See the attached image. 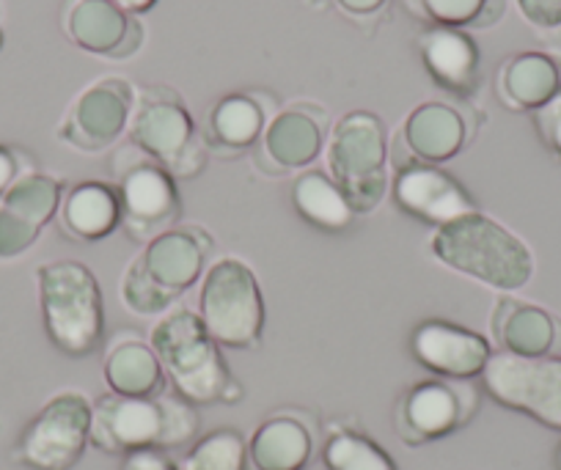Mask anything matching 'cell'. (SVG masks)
Segmentation results:
<instances>
[{
    "label": "cell",
    "instance_id": "obj_3",
    "mask_svg": "<svg viewBox=\"0 0 561 470\" xmlns=\"http://www.w3.org/2000/svg\"><path fill=\"white\" fill-rule=\"evenodd\" d=\"M430 253L451 273L501 295L528 286L537 273V256L528 242L482 209L435 229Z\"/></svg>",
    "mask_w": 561,
    "mask_h": 470
},
{
    "label": "cell",
    "instance_id": "obj_16",
    "mask_svg": "<svg viewBox=\"0 0 561 470\" xmlns=\"http://www.w3.org/2000/svg\"><path fill=\"white\" fill-rule=\"evenodd\" d=\"M471 138L473 124L460 107L449 102H421L408 113L397 138L391 140V157H397V165H444L455 160Z\"/></svg>",
    "mask_w": 561,
    "mask_h": 470
},
{
    "label": "cell",
    "instance_id": "obj_13",
    "mask_svg": "<svg viewBox=\"0 0 561 470\" xmlns=\"http://www.w3.org/2000/svg\"><path fill=\"white\" fill-rule=\"evenodd\" d=\"M135 89L127 78L107 74L85 85L64 113L56 135L80 154H102L127 135L135 107Z\"/></svg>",
    "mask_w": 561,
    "mask_h": 470
},
{
    "label": "cell",
    "instance_id": "obj_35",
    "mask_svg": "<svg viewBox=\"0 0 561 470\" xmlns=\"http://www.w3.org/2000/svg\"><path fill=\"white\" fill-rule=\"evenodd\" d=\"M336 3L344 14H350V18H355V20H364V18H371V14L380 12L388 0H336Z\"/></svg>",
    "mask_w": 561,
    "mask_h": 470
},
{
    "label": "cell",
    "instance_id": "obj_5",
    "mask_svg": "<svg viewBox=\"0 0 561 470\" xmlns=\"http://www.w3.org/2000/svg\"><path fill=\"white\" fill-rule=\"evenodd\" d=\"M45 336L67 358H91L107 336L105 297L94 270L80 259H53L36 267Z\"/></svg>",
    "mask_w": 561,
    "mask_h": 470
},
{
    "label": "cell",
    "instance_id": "obj_34",
    "mask_svg": "<svg viewBox=\"0 0 561 470\" xmlns=\"http://www.w3.org/2000/svg\"><path fill=\"white\" fill-rule=\"evenodd\" d=\"M118 470H180V462L171 459L169 451H135L122 457V468Z\"/></svg>",
    "mask_w": 561,
    "mask_h": 470
},
{
    "label": "cell",
    "instance_id": "obj_26",
    "mask_svg": "<svg viewBox=\"0 0 561 470\" xmlns=\"http://www.w3.org/2000/svg\"><path fill=\"white\" fill-rule=\"evenodd\" d=\"M102 377L111 393L118 397H158L169 391V380L149 339L135 333L113 339L102 355Z\"/></svg>",
    "mask_w": 561,
    "mask_h": 470
},
{
    "label": "cell",
    "instance_id": "obj_24",
    "mask_svg": "<svg viewBox=\"0 0 561 470\" xmlns=\"http://www.w3.org/2000/svg\"><path fill=\"white\" fill-rule=\"evenodd\" d=\"M561 91V56L520 50L495 72V96L506 111L534 113Z\"/></svg>",
    "mask_w": 561,
    "mask_h": 470
},
{
    "label": "cell",
    "instance_id": "obj_39",
    "mask_svg": "<svg viewBox=\"0 0 561 470\" xmlns=\"http://www.w3.org/2000/svg\"><path fill=\"white\" fill-rule=\"evenodd\" d=\"M3 45H7V34H3V28H0V50H3Z\"/></svg>",
    "mask_w": 561,
    "mask_h": 470
},
{
    "label": "cell",
    "instance_id": "obj_37",
    "mask_svg": "<svg viewBox=\"0 0 561 470\" xmlns=\"http://www.w3.org/2000/svg\"><path fill=\"white\" fill-rule=\"evenodd\" d=\"M553 465H556V470H561V443H559V448H556V457H553Z\"/></svg>",
    "mask_w": 561,
    "mask_h": 470
},
{
    "label": "cell",
    "instance_id": "obj_7",
    "mask_svg": "<svg viewBox=\"0 0 561 470\" xmlns=\"http://www.w3.org/2000/svg\"><path fill=\"white\" fill-rule=\"evenodd\" d=\"M127 144L163 165L174 180H196L204 174L209 149L193 122L185 100L171 85H147L135 94Z\"/></svg>",
    "mask_w": 561,
    "mask_h": 470
},
{
    "label": "cell",
    "instance_id": "obj_15",
    "mask_svg": "<svg viewBox=\"0 0 561 470\" xmlns=\"http://www.w3.org/2000/svg\"><path fill=\"white\" fill-rule=\"evenodd\" d=\"M388 196L399 213L433 231L479 209L477 198L455 174L430 163L397 165Z\"/></svg>",
    "mask_w": 561,
    "mask_h": 470
},
{
    "label": "cell",
    "instance_id": "obj_17",
    "mask_svg": "<svg viewBox=\"0 0 561 470\" xmlns=\"http://www.w3.org/2000/svg\"><path fill=\"white\" fill-rule=\"evenodd\" d=\"M493 353L488 336L449 320H424L410 331L415 364L444 380H479Z\"/></svg>",
    "mask_w": 561,
    "mask_h": 470
},
{
    "label": "cell",
    "instance_id": "obj_8",
    "mask_svg": "<svg viewBox=\"0 0 561 470\" xmlns=\"http://www.w3.org/2000/svg\"><path fill=\"white\" fill-rule=\"evenodd\" d=\"M196 313L224 349L248 353L264 336V295L259 275L240 256H220L198 284Z\"/></svg>",
    "mask_w": 561,
    "mask_h": 470
},
{
    "label": "cell",
    "instance_id": "obj_6",
    "mask_svg": "<svg viewBox=\"0 0 561 470\" xmlns=\"http://www.w3.org/2000/svg\"><path fill=\"white\" fill-rule=\"evenodd\" d=\"M325 171L347 196L355 218L377 213L391 191V146L382 118L371 111H350L325 140Z\"/></svg>",
    "mask_w": 561,
    "mask_h": 470
},
{
    "label": "cell",
    "instance_id": "obj_1",
    "mask_svg": "<svg viewBox=\"0 0 561 470\" xmlns=\"http://www.w3.org/2000/svg\"><path fill=\"white\" fill-rule=\"evenodd\" d=\"M215 237L198 223H180L140 248L118 278V297L135 317H163L202 284Z\"/></svg>",
    "mask_w": 561,
    "mask_h": 470
},
{
    "label": "cell",
    "instance_id": "obj_40",
    "mask_svg": "<svg viewBox=\"0 0 561 470\" xmlns=\"http://www.w3.org/2000/svg\"><path fill=\"white\" fill-rule=\"evenodd\" d=\"M0 18H3V3H0Z\"/></svg>",
    "mask_w": 561,
    "mask_h": 470
},
{
    "label": "cell",
    "instance_id": "obj_22",
    "mask_svg": "<svg viewBox=\"0 0 561 470\" xmlns=\"http://www.w3.org/2000/svg\"><path fill=\"white\" fill-rule=\"evenodd\" d=\"M490 344L523 358L561 355V320L537 302L501 295L490 311Z\"/></svg>",
    "mask_w": 561,
    "mask_h": 470
},
{
    "label": "cell",
    "instance_id": "obj_32",
    "mask_svg": "<svg viewBox=\"0 0 561 470\" xmlns=\"http://www.w3.org/2000/svg\"><path fill=\"white\" fill-rule=\"evenodd\" d=\"M36 163L28 151L18 149V146L0 144V196L14 185L23 174L34 171Z\"/></svg>",
    "mask_w": 561,
    "mask_h": 470
},
{
    "label": "cell",
    "instance_id": "obj_14",
    "mask_svg": "<svg viewBox=\"0 0 561 470\" xmlns=\"http://www.w3.org/2000/svg\"><path fill=\"white\" fill-rule=\"evenodd\" d=\"M67 193V182L50 171L34 169L20 176L0 196V264L28 256L50 223Z\"/></svg>",
    "mask_w": 561,
    "mask_h": 470
},
{
    "label": "cell",
    "instance_id": "obj_36",
    "mask_svg": "<svg viewBox=\"0 0 561 470\" xmlns=\"http://www.w3.org/2000/svg\"><path fill=\"white\" fill-rule=\"evenodd\" d=\"M122 12L133 14V18H140V14L152 12L154 7H158V0H113Z\"/></svg>",
    "mask_w": 561,
    "mask_h": 470
},
{
    "label": "cell",
    "instance_id": "obj_9",
    "mask_svg": "<svg viewBox=\"0 0 561 470\" xmlns=\"http://www.w3.org/2000/svg\"><path fill=\"white\" fill-rule=\"evenodd\" d=\"M113 185L122 202V231L129 242L147 245L182 223V193L174 176L133 144L113 157Z\"/></svg>",
    "mask_w": 561,
    "mask_h": 470
},
{
    "label": "cell",
    "instance_id": "obj_28",
    "mask_svg": "<svg viewBox=\"0 0 561 470\" xmlns=\"http://www.w3.org/2000/svg\"><path fill=\"white\" fill-rule=\"evenodd\" d=\"M404 12L424 25L484 31L506 14V0H399Z\"/></svg>",
    "mask_w": 561,
    "mask_h": 470
},
{
    "label": "cell",
    "instance_id": "obj_31",
    "mask_svg": "<svg viewBox=\"0 0 561 470\" xmlns=\"http://www.w3.org/2000/svg\"><path fill=\"white\" fill-rule=\"evenodd\" d=\"M531 124L539 144L561 160V91L548 102V105H542L539 111L531 113Z\"/></svg>",
    "mask_w": 561,
    "mask_h": 470
},
{
    "label": "cell",
    "instance_id": "obj_33",
    "mask_svg": "<svg viewBox=\"0 0 561 470\" xmlns=\"http://www.w3.org/2000/svg\"><path fill=\"white\" fill-rule=\"evenodd\" d=\"M523 20L539 31H561V0H517Z\"/></svg>",
    "mask_w": 561,
    "mask_h": 470
},
{
    "label": "cell",
    "instance_id": "obj_2",
    "mask_svg": "<svg viewBox=\"0 0 561 470\" xmlns=\"http://www.w3.org/2000/svg\"><path fill=\"white\" fill-rule=\"evenodd\" d=\"M149 344L158 353L165 380L174 393L196 408L207 404H237L242 382L231 375L224 347L209 336L196 308L174 306L158 317L149 331Z\"/></svg>",
    "mask_w": 561,
    "mask_h": 470
},
{
    "label": "cell",
    "instance_id": "obj_4",
    "mask_svg": "<svg viewBox=\"0 0 561 470\" xmlns=\"http://www.w3.org/2000/svg\"><path fill=\"white\" fill-rule=\"evenodd\" d=\"M198 429V408L171 388L158 397H118L107 391L91 402V446L113 457L149 448L171 454L191 446Z\"/></svg>",
    "mask_w": 561,
    "mask_h": 470
},
{
    "label": "cell",
    "instance_id": "obj_30",
    "mask_svg": "<svg viewBox=\"0 0 561 470\" xmlns=\"http://www.w3.org/2000/svg\"><path fill=\"white\" fill-rule=\"evenodd\" d=\"M180 470H248V440L231 426L207 432L187 446Z\"/></svg>",
    "mask_w": 561,
    "mask_h": 470
},
{
    "label": "cell",
    "instance_id": "obj_10",
    "mask_svg": "<svg viewBox=\"0 0 561 470\" xmlns=\"http://www.w3.org/2000/svg\"><path fill=\"white\" fill-rule=\"evenodd\" d=\"M91 446V399L83 391H58L25 424L14 459L28 470H72Z\"/></svg>",
    "mask_w": 561,
    "mask_h": 470
},
{
    "label": "cell",
    "instance_id": "obj_27",
    "mask_svg": "<svg viewBox=\"0 0 561 470\" xmlns=\"http://www.w3.org/2000/svg\"><path fill=\"white\" fill-rule=\"evenodd\" d=\"M289 198H293L295 213L325 234H344L358 220L344 191L331 180L325 169L300 171L295 176Z\"/></svg>",
    "mask_w": 561,
    "mask_h": 470
},
{
    "label": "cell",
    "instance_id": "obj_29",
    "mask_svg": "<svg viewBox=\"0 0 561 470\" xmlns=\"http://www.w3.org/2000/svg\"><path fill=\"white\" fill-rule=\"evenodd\" d=\"M322 462L328 470H397L391 454L360 429L339 426L325 437Z\"/></svg>",
    "mask_w": 561,
    "mask_h": 470
},
{
    "label": "cell",
    "instance_id": "obj_21",
    "mask_svg": "<svg viewBox=\"0 0 561 470\" xmlns=\"http://www.w3.org/2000/svg\"><path fill=\"white\" fill-rule=\"evenodd\" d=\"M421 67L440 91L471 100L482 83V50L471 31L427 25L415 36Z\"/></svg>",
    "mask_w": 561,
    "mask_h": 470
},
{
    "label": "cell",
    "instance_id": "obj_11",
    "mask_svg": "<svg viewBox=\"0 0 561 470\" xmlns=\"http://www.w3.org/2000/svg\"><path fill=\"white\" fill-rule=\"evenodd\" d=\"M479 388L501 408L561 432V355L523 358L495 349L479 375Z\"/></svg>",
    "mask_w": 561,
    "mask_h": 470
},
{
    "label": "cell",
    "instance_id": "obj_20",
    "mask_svg": "<svg viewBox=\"0 0 561 470\" xmlns=\"http://www.w3.org/2000/svg\"><path fill=\"white\" fill-rule=\"evenodd\" d=\"M278 111V100L262 89L224 94L209 105L202 133L209 154L240 157L248 149H256L270 118Z\"/></svg>",
    "mask_w": 561,
    "mask_h": 470
},
{
    "label": "cell",
    "instance_id": "obj_38",
    "mask_svg": "<svg viewBox=\"0 0 561 470\" xmlns=\"http://www.w3.org/2000/svg\"><path fill=\"white\" fill-rule=\"evenodd\" d=\"M311 9H322V3H328V0H306Z\"/></svg>",
    "mask_w": 561,
    "mask_h": 470
},
{
    "label": "cell",
    "instance_id": "obj_25",
    "mask_svg": "<svg viewBox=\"0 0 561 470\" xmlns=\"http://www.w3.org/2000/svg\"><path fill=\"white\" fill-rule=\"evenodd\" d=\"M314 454V429L298 410L270 413L248 437L251 470H306Z\"/></svg>",
    "mask_w": 561,
    "mask_h": 470
},
{
    "label": "cell",
    "instance_id": "obj_19",
    "mask_svg": "<svg viewBox=\"0 0 561 470\" xmlns=\"http://www.w3.org/2000/svg\"><path fill=\"white\" fill-rule=\"evenodd\" d=\"M328 113L311 102H295L270 118L256 144L259 163L270 165V174L306 171L325 151Z\"/></svg>",
    "mask_w": 561,
    "mask_h": 470
},
{
    "label": "cell",
    "instance_id": "obj_18",
    "mask_svg": "<svg viewBox=\"0 0 561 470\" xmlns=\"http://www.w3.org/2000/svg\"><path fill=\"white\" fill-rule=\"evenodd\" d=\"M61 28L75 47L111 61L133 58L147 39L140 18L122 12L113 0H64Z\"/></svg>",
    "mask_w": 561,
    "mask_h": 470
},
{
    "label": "cell",
    "instance_id": "obj_23",
    "mask_svg": "<svg viewBox=\"0 0 561 470\" xmlns=\"http://www.w3.org/2000/svg\"><path fill=\"white\" fill-rule=\"evenodd\" d=\"M56 226L61 237L80 245H94L122 231V202L113 182L83 180L67 187Z\"/></svg>",
    "mask_w": 561,
    "mask_h": 470
},
{
    "label": "cell",
    "instance_id": "obj_12",
    "mask_svg": "<svg viewBox=\"0 0 561 470\" xmlns=\"http://www.w3.org/2000/svg\"><path fill=\"white\" fill-rule=\"evenodd\" d=\"M482 388L477 380L427 377L404 388L393 408V429L404 446H427L466 429L479 413Z\"/></svg>",
    "mask_w": 561,
    "mask_h": 470
}]
</instances>
